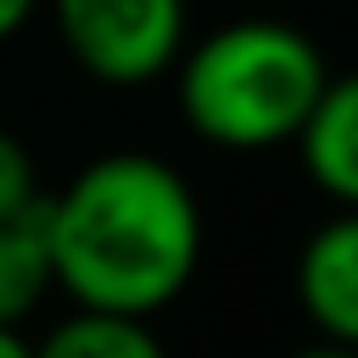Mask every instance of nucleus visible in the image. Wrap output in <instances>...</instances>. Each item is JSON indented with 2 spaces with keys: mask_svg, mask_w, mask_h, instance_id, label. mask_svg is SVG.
<instances>
[{
  "mask_svg": "<svg viewBox=\"0 0 358 358\" xmlns=\"http://www.w3.org/2000/svg\"><path fill=\"white\" fill-rule=\"evenodd\" d=\"M45 291H56L50 280V246H45V201L11 224H0V324H22Z\"/></svg>",
  "mask_w": 358,
  "mask_h": 358,
  "instance_id": "nucleus-7",
  "label": "nucleus"
},
{
  "mask_svg": "<svg viewBox=\"0 0 358 358\" xmlns=\"http://www.w3.org/2000/svg\"><path fill=\"white\" fill-rule=\"evenodd\" d=\"M50 280L73 308L151 319L201 268L207 224L190 179L157 151H106L45 196Z\"/></svg>",
  "mask_w": 358,
  "mask_h": 358,
  "instance_id": "nucleus-1",
  "label": "nucleus"
},
{
  "mask_svg": "<svg viewBox=\"0 0 358 358\" xmlns=\"http://www.w3.org/2000/svg\"><path fill=\"white\" fill-rule=\"evenodd\" d=\"M302 173L336 207H358V73H330L308 123L296 129Z\"/></svg>",
  "mask_w": 358,
  "mask_h": 358,
  "instance_id": "nucleus-5",
  "label": "nucleus"
},
{
  "mask_svg": "<svg viewBox=\"0 0 358 358\" xmlns=\"http://www.w3.org/2000/svg\"><path fill=\"white\" fill-rule=\"evenodd\" d=\"M34 358H168V347L157 341L151 319L73 308L45 330V341H34Z\"/></svg>",
  "mask_w": 358,
  "mask_h": 358,
  "instance_id": "nucleus-6",
  "label": "nucleus"
},
{
  "mask_svg": "<svg viewBox=\"0 0 358 358\" xmlns=\"http://www.w3.org/2000/svg\"><path fill=\"white\" fill-rule=\"evenodd\" d=\"M285 358H358V347H347V341H308V347H296V352H285Z\"/></svg>",
  "mask_w": 358,
  "mask_h": 358,
  "instance_id": "nucleus-10",
  "label": "nucleus"
},
{
  "mask_svg": "<svg viewBox=\"0 0 358 358\" xmlns=\"http://www.w3.org/2000/svg\"><path fill=\"white\" fill-rule=\"evenodd\" d=\"M50 17L73 67L106 90L157 84L190 39L185 0H50Z\"/></svg>",
  "mask_w": 358,
  "mask_h": 358,
  "instance_id": "nucleus-3",
  "label": "nucleus"
},
{
  "mask_svg": "<svg viewBox=\"0 0 358 358\" xmlns=\"http://www.w3.org/2000/svg\"><path fill=\"white\" fill-rule=\"evenodd\" d=\"M291 291L302 319L324 341L358 347V207H336L313 224L291 263Z\"/></svg>",
  "mask_w": 358,
  "mask_h": 358,
  "instance_id": "nucleus-4",
  "label": "nucleus"
},
{
  "mask_svg": "<svg viewBox=\"0 0 358 358\" xmlns=\"http://www.w3.org/2000/svg\"><path fill=\"white\" fill-rule=\"evenodd\" d=\"M39 201H45V190H39L34 151H28L11 129H0V224H11V218H22V213H34Z\"/></svg>",
  "mask_w": 358,
  "mask_h": 358,
  "instance_id": "nucleus-8",
  "label": "nucleus"
},
{
  "mask_svg": "<svg viewBox=\"0 0 358 358\" xmlns=\"http://www.w3.org/2000/svg\"><path fill=\"white\" fill-rule=\"evenodd\" d=\"M45 0H0V45L6 39H17L28 22H34V11H39Z\"/></svg>",
  "mask_w": 358,
  "mask_h": 358,
  "instance_id": "nucleus-9",
  "label": "nucleus"
},
{
  "mask_svg": "<svg viewBox=\"0 0 358 358\" xmlns=\"http://www.w3.org/2000/svg\"><path fill=\"white\" fill-rule=\"evenodd\" d=\"M0 358H34V341L22 336V324H0Z\"/></svg>",
  "mask_w": 358,
  "mask_h": 358,
  "instance_id": "nucleus-11",
  "label": "nucleus"
},
{
  "mask_svg": "<svg viewBox=\"0 0 358 358\" xmlns=\"http://www.w3.org/2000/svg\"><path fill=\"white\" fill-rule=\"evenodd\" d=\"M330 67L313 34L280 17H235L185 39L173 95L196 140L218 151H274L308 123Z\"/></svg>",
  "mask_w": 358,
  "mask_h": 358,
  "instance_id": "nucleus-2",
  "label": "nucleus"
}]
</instances>
